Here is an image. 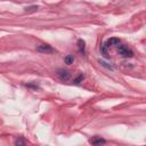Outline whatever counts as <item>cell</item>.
<instances>
[{"label": "cell", "mask_w": 146, "mask_h": 146, "mask_svg": "<svg viewBox=\"0 0 146 146\" xmlns=\"http://www.w3.org/2000/svg\"><path fill=\"white\" fill-rule=\"evenodd\" d=\"M116 50H117L119 55H121L124 58H131L133 56V51L130 48H128L127 46H124V44H121V43L117 44L116 46Z\"/></svg>", "instance_id": "1"}, {"label": "cell", "mask_w": 146, "mask_h": 146, "mask_svg": "<svg viewBox=\"0 0 146 146\" xmlns=\"http://www.w3.org/2000/svg\"><path fill=\"white\" fill-rule=\"evenodd\" d=\"M36 50L40 52H44V54H51L55 51L54 48L48 43H41V44L36 46Z\"/></svg>", "instance_id": "2"}, {"label": "cell", "mask_w": 146, "mask_h": 146, "mask_svg": "<svg viewBox=\"0 0 146 146\" xmlns=\"http://www.w3.org/2000/svg\"><path fill=\"white\" fill-rule=\"evenodd\" d=\"M56 74H57V76L62 80V81H67V80H70V78H71V73H70V71H67V70H57V72H56Z\"/></svg>", "instance_id": "3"}, {"label": "cell", "mask_w": 146, "mask_h": 146, "mask_svg": "<svg viewBox=\"0 0 146 146\" xmlns=\"http://www.w3.org/2000/svg\"><path fill=\"white\" fill-rule=\"evenodd\" d=\"M120 43H121V41H120L119 38H110V39L106 40L103 44H104L106 48H110V47H112V46H117V44H120Z\"/></svg>", "instance_id": "4"}, {"label": "cell", "mask_w": 146, "mask_h": 146, "mask_svg": "<svg viewBox=\"0 0 146 146\" xmlns=\"http://www.w3.org/2000/svg\"><path fill=\"white\" fill-rule=\"evenodd\" d=\"M78 49H79V52L82 56L86 55V42H84V40H82V39L78 40Z\"/></svg>", "instance_id": "5"}, {"label": "cell", "mask_w": 146, "mask_h": 146, "mask_svg": "<svg viewBox=\"0 0 146 146\" xmlns=\"http://www.w3.org/2000/svg\"><path fill=\"white\" fill-rule=\"evenodd\" d=\"M89 141H90L92 145H103V144L106 143V140H105L104 138L99 137V136H95V137H92Z\"/></svg>", "instance_id": "6"}, {"label": "cell", "mask_w": 146, "mask_h": 146, "mask_svg": "<svg viewBox=\"0 0 146 146\" xmlns=\"http://www.w3.org/2000/svg\"><path fill=\"white\" fill-rule=\"evenodd\" d=\"M73 62H74V56L73 55H67V56L64 57V63L65 64L70 65V64H73Z\"/></svg>", "instance_id": "7"}, {"label": "cell", "mask_w": 146, "mask_h": 146, "mask_svg": "<svg viewBox=\"0 0 146 146\" xmlns=\"http://www.w3.org/2000/svg\"><path fill=\"white\" fill-rule=\"evenodd\" d=\"M84 80V75L83 74H79L74 80H73V83L74 84H76V86H79V84H81V82Z\"/></svg>", "instance_id": "8"}, {"label": "cell", "mask_w": 146, "mask_h": 146, "mask_svg": "<svg viewBox=\"0 0 146 146\" xmlns=\"http://www.w3.org/2000/svg\"><path fill=\"white\" fill-rule=\"evenodd\" d=\"M100 54H102L105 58H110V56H108V54H107V48H106L104 44L100 46Z\"/></svg>", "instance_id": "9"}, {"label": "cell", "mask_w": 146, "mask_h": 146, "mask_svg": "<svg viewBox=\"0 0 146 146\" xmlns=\"http://www.w3.org/2000/svg\"><path fill=\"white\" fill-rule=\"evenodd\" d=\"M38 8H39V7H38L36 5H33V6L26 7V8H25V11H26V13H33V11H36Z\"/></svg>", "instance_id": "10"}, {"label": "cell", "mask_w": 146, "mask_h": 146, "mask_svg": "<svg viewBox=\"0 0 146 146\" xmlns=\"http://www.w3.org/2000/svg\"><path fill=\"white\" fill-rule=\"evenodd\" d=\"M14 145H16V146H18V145H23V146H24V145H26V141L19 138V139H16V140L14 141Z\"/></svg>", "instance_id": "11"}, {"label": "cell", "mask_w": 146, "mask_h": 146, "mask_svg": "<svg viewBox=\"0 0 146 146\" xmlns=\"http://www.w3.org/2000/svg\"><path fill=\"white\" fill-rule=\"evenodd\" d=\"M24 86H25L26 88H30V89H34V90L39 89V86H38V84H32V83H25Z\"/></svg>", "instance_id": "12"}, {"label": "cell", "mask_w": 146, "mask_h": 146, "mask_svg": "<svg viewBox=\"0 0 146 146\" xmlns=\"http://www.w3.org/2000/svg\"><path fill=\"white\" fill-rule=\"evenodd\" d=\"M99 64H100V65H103L104 67H106V68H108V70H111V71L113 70V67H112L111 65H108V64H107L106 62H104V60H100V59H99Z\"/></svg>", "instance_id": "13"}]
</instances>
